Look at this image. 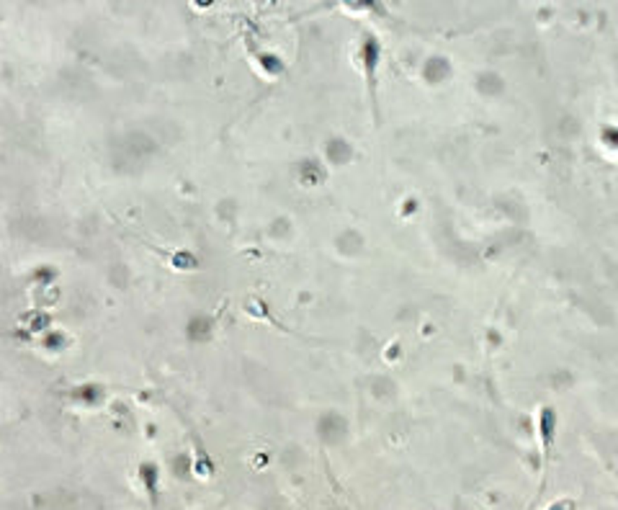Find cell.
<instances>
[{"mask_svg":"<svg viewBox=\"0 0 618 510\" xmlns=\"http://www.w3.org/2000/svg\"><path fill=\"white\" fill-rule=\"evenodd\" d=\"M572 508H575V502L564 500V502H556V505H551L549 510H572Z\"/></svg>","mask_w":618,"mask_h":510,"instance_id":"cell-2","label":"cell"},{"mask_svg":"<svg viewBox=\"0 0 618 510\" xmlns=\"http://www.w3.org/2000/svg\"><path fill=\"white\" fill-rule=\"evenodd\" d=\"M551 425H554V415L544 413V428H541V436H544V451L549 454V446H551Z\"/></svg>","mask_w":618,"mask_h":510,"instance_id":"cell-1","label":"cell"}]
</instances>
